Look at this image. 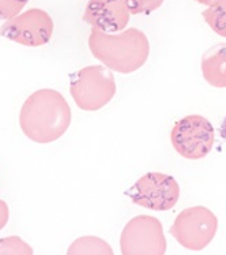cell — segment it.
<instances>
[{
  "label": "cell",
  "mask_w": 226,
  "mask_h": 255,
  "mask_svg": "<svg viewBox=\"0 0 226 255\" xmlns=\"http://www.w3.org/2000/svg\"><path fill=\"white\" fill-rule=\"evenodd\" d=\"M130 14L141 15V14H151L163 4L165 0H124Z\"/></svg>",
  "instance_id": "14"
},
{
  "label": "cell",
  "mask_w": 226,
  "mask_h": 255,
  "mask_svg": "<svg viewBox=\"0 0 226 255\" xmlns=\"http://www.w3.org/2000/svg\"><path fill=\"white\" fill-rule=\"evenodd\" d=\"M29 0H0V21H10L21 14Z\"/></svg>",
  "instance_id": "15"
},
{
  "label": "cell",
  "mask_w": 226,
  "mask_h": 255,
  "mask_svg": "<svg viewBox=\"0 0 226 255\" xmlns=\"http://www.w3.org/2000/svg\"><path fill=\"white\" fill-rule=\"evenodd\" d=\"M8 220H10V209H8V205L3 199H0V231L7 225Z\"/></svg>",
  "instance_id": "16"
},
{
  "label": "cell",
  "mask_w": 226,
  "mask_h": 255,
  "mask_svg": "<svg viewBox=\"0 0 226 255\" xmlns=\"http://www.w3.org/2000/svg\"><path fill=\"white\" fill-rule=\"evenodd\" d=\"M220 134H221L222 138L226 141V116H225V119H224V122H222L221 128H220Z\"/></svg>",
  "instance_id": "18"
},
{
  "label": "cell",
  "mask_w": 226,
  "mask_h": 255,
  "mask_svg": "<svg viewBox=\"0 0 226 255\" xmlns=\"http://www.w3.org/2000/svg\"><path fill=\"white\" fill-rule=\"evenodd\" d=\"M83 21L95 30L116 33L126 29L130 22V11L124 0H89Z\"/></svg>",
  "instance_id": "9"
},
{
  "label": "cell",
  "mask_w": 226,
  "mask_h": 255,
  "mask_svg": "<svg viewBox=\"0 0 226 255\" xmlns=\"http://www.w3.org/2000/svg\"><path fill=\"white\" fill-rule=\"evenodd\" d=\"M202 16L211 30L226 38V0H218L203 11Z\"/></svg>",
  "instance_id": "12"
},
{
  "label": "cell",
  "mask_w": 226,
  "mask_h": 255,
  "mask_svg": "<svg viewBox=\"0 0 226 255\" xmlns=\"http://www.w3.org/2000/svg\"><path fill=\"white\" fill-rule=\"evenodd\" d=\"M89 49L91 55L109 70L131 74L146 63L150 44L146 34L135 27L117 34L93 29L89 36Z\"/></svg>",
  "instance_id": "2"
},
{
  "label": "cell",
  "mask_w": 226,
  "mask_h": 255,
  "mask_svg": "<svg viewBox=\"0 0 226 255\" xmlns=\"http://www.w3.org/2000/svg\"><path fill=\"white\" fill-rule=\"evenodd\" d=\"M218 229V219L210 209L192 206L184 209L174 220L169 232L184 249L200 251L210 245Z\"/></svg>",
  "instance_id": "5"
},
{
  "label": "cell",
  "mask_w": 226,
  "mask_h": 255,
  "mask_svg": "<svg viewBox=\"0 0 226 255\" xmlns=\"http://www.w3.org/2000/svg\"><path fill=\"white\" fill-rule=\"evenodd\" d=\"M202 75L213 88H226V44H216L202 56Z\"/></svg>",
  "instance_id": "10"
},
{
  "label": "cell",
  "mask_w": 226,
  "mask_h": 255,
  "mask_svg": "<svg viewBox=\"0 0 226 255\" xmlns=\"http://www.w3.org/2000/svg\"><path fill=\"white\" fill-rule=\"evenodd\" d=\"M120 250L123 255H163L168 250L161 221L152 216L139 214L121 231Z\"/></svg>",
  "instance_id": "4"
},
{
  "label": "cell",
  "mask_w": 226,
  "mask_h": 255,
  "mask_svg": "<svg viewBox=\"0 0 226 255\" xmlns=\"http://www.w3.org/2000/svg\"><path fill=\"white\" fill-rule=\"evenodd\" d=\"M196 3H199V4H203V5H207V7H210L213 5L214 3H217L218 0H195Z\"/></svg>",
  "instance_id": "17"
},
{
  "label": "cell",
  "mask_w": 226,
  "mask_h": 255,
  "mask_svg": "<svg viewBox=\"0 0 226 255\" xmlns=\"http://www.w3.org/2000/svg\"><path fill=\"white\" fill-rule=\"evenodd\" d=\"M21 130L32 142L52 143L71 125V110L64 96L53 89H40L23 103L19 114Z\"/></svg>",
  "instance_id": "1"
},
{
  "label": "cell",
  "mask_w": 226,
  "mask_h": 255,
  "mask_svg": "<svg viewBox=\"0 0 226 255\" xmlns=\"http://www.w3.org/2000/svg\"><path fill=\"white\" fill-rule=\"evenodd\" d=\"M127 195L132 203L142 208L165 212L179 202L180 186L177 180L162 172H149L134 183Z\"/></svg>",
  "instance_id": "7"
},
{
  "label": "cell",
  "mask_w": 226,
  "mask_h": 255,
  "mask_svg": "<svg viewBox=\"0 0 226 255\" xmlns=\"http://www.w3.org/2000/svg\"><path fill=\"white\" fill-rule=\"evenodd\" d=\"M34 251L19 236H7L0 239V255H32Z\"/></svg>",
  "instance_id": "13"
},
{
  "label": "cell",
  "mask_w": 226,
  "mask_h": 255,
  "mask_svg": "<svg viewBox=\"0 0 226 255\" xmlns=\"http://www.w3.org/2000/svg\"><path fill=\"white\" fill-rule=\"evenodd\" d=\"M69 255H113L112 247L97 236H82L75 240L67 250Z\"/></svg>",
  "instance_id": "11"
},
{
  "label": "cell",
  "mask_w": 226,
  "mask_h": 255,
  "mask_svg": "<svg viewBox=\"0 0 226 255\" xmlns=\"http://www.w3.org/2000/svg\"><path fill=\"white\" fill-rule=\"evenodd\" d=\"M70 93L83 111H98L109 104L116 94L113 74L104 66H87L71 77Z\"/></svg>",
  "instance_id": "3"
},
{
  "label": "cell",
  "mask_w": 226,
  "mask_h": 255,
  "mask_svg": "<svg viewBox=\"0 0 226 255\" xmlns=\"http://www.w3.org/2000/svg\"><path fill=\"white\" fill-rule=\"evenodd\" d=\"M170 139L180 156L187 160H200L214 146V127L205 116L187 115L176 122Z\"/></svg>",
  "instance_id": "6"
},
{
  "label": "cell",
  "mask_w": 226,
  "mask_h": 255,
  "mask_svg": "<svg viewBox=\"0 0 226 255\" xmlns=\"http://www.w3.org/2000/svg\"><path fill=\"white\" fill-rule=\"evenodd\" d=\"M53 21L47 11L30 8L0 27V36L25 47H42L51 41Z\"/></svg>",
  "instance_id": "8"
}]
</instances>
